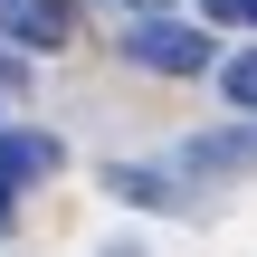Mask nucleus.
I'll return each instance as SVG.
<instances>
[{"mask_svg": "<svg viewBox=\"0 0 257 257\" xmlns=\"http://www.w3.org/2000/svg\"><path fill=\"white\" fill-rule=\"evenodd\" d=\"M210 19H229V29H257V0H210Z\"/></svg>", "mask_w": 257, "mask_h": 257, "instance_id": "0eeeda50", "label": "nucleus"}, {"mask_svg": "<svg viewBox=\"0 0 257 257\" xmlns=\"http://www.w3.org/2000/svg\"><path fill=\"white\" fill-rule=\"evenodd\" d=\"M181 162H210V172H229V162H257V124H248V134H200Z\"/></svg>", "mask_w": 257, "mask_h": 257, "instance_id": "39448f33", "label": "nucleus"}, {"mask_svg": "<svg viewBox=\"0 0 257 257\" xmlns=\"http://www.w3.org/2000/svg\"><path fill=\"white\" fill-rule=\"evenodd\" d=\"M48 172H57V134H0V210Z\"/></svg>", "mask_w": 257, "mask_h": 257, "instance_id": "7ed1b4c3", "label": "nucleus"}, {"mask_svg": "<svg viewBox=\"0 0 257 257\" xmlns=\"http://www.w3.org/2000/svg\"><path fill=\"white\" fill-rule=\"evenodd\" d=\"M114 10H134V19H143V10H172V0H114Z\"/></svg>", "mask_w": 257, "mask_h": 257, "instance_id": "6e6552de", "label": "nucleus"}, {"mask_svg": "<svg viewBox=\"0 0 257 257\" xmlns=\"http://www.w3.org/2000/svg\"><path fill=\"white\" fill-rule=\"evenodd\" d=\"M0 95H10V76H0Z\"/></svg>", "mask_w": 257, "mask_h": 257, "instance_id": "1a4fd4ad", "label": "nucleus"}, {"mask_svg": "<svg viewBox=\"0 0 257 257\" xmlns=\"http://www.w3.org/2000/svg\"><path fill=\"white\" fill-rule=\"evenodd\" d=\"M124 57L134 67H153V76H210L219 57H210V38L191 29V19H162V10H143L134 29H124Z\"/></svg>", "mask_w": 257, "mask_h": 257, "instance_id": "f257e3e1", "label": "nucleus"}, {"mask_svg": "<svg viewBox=\"0 0 257 257\" xmlns=\"http://www.w3.org/2000/svg\"><path fill=\"white\" fill-rule=\"evenodd\" d=\"M0 38H19V48H67V38H76V0H0Z\"/></svg>", "mask_w": 257, "mask_h": 257, "instance_id": "f03ea898", "label": "nucleus"}, {"mask_svg": "<svg viewBox=\"0 0 257 257\" xmlns=\"http://www.w3.org/2000/svg\"><path fill=\"white\" fill-rule=\"evenodd\" d=\"M219 95H229L238 114H257V48H238V57L219 67Z\"/></svg>", "mask_w": 257, "mask_h": 257, "instance_id": "423d86ee", "label": "nucleus"}, {"mask_svg": "<svg viewBox=\"0 0 257 257\" xmlns=\"http://www.w3.org/2000/svg\"><path fill=\"white\" fill-rule=\"evenodd\" d=\"M105 191L114 200H143V210H191V191L172 172H143V162H105Z\"/></svg>", "mask_w": 257, "mask_h": 257, "instance_id": "20e7f679", "label": "nucleus"}]
</instances>
